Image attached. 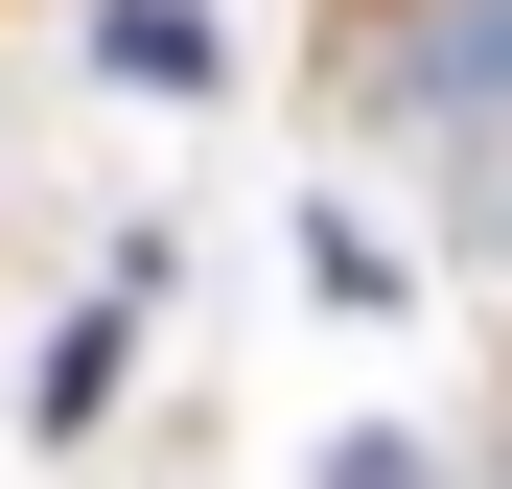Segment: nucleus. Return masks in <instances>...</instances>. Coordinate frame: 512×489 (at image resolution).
<instances>
[{
	"label": "nucleus",
	"mask_w": 512,
	"mask_h": 489,
	"mask_svg": "<svg viewBox=\"0 0 512 489\" xmlns=\"http://www.w3.org/2000/svg\"><path fill=\"white\" fill-rule=\"evenodd\" d=\"M396 117L443 140V163L512 140V0H419V24H396Z\"/></svg>",
	"instance_id": "1"
},
{
	"label": "nucleus",
	"mask_w": 512,
	"mask_h": 489,
	"mask_svg": "<svg viewBox=\"0 0 512 489\" xmlns=\"http://www.w3.org/2000/svg\"><path fill=\"white\" fill-rule=\"evenodd\" d=\"M443 233H466V280H512V140H466V187H443Z\"/></svg>",
	"instance_id": "2"
},
{
	"label": "nucleus",
	"mask_w": 512,
	"mask_h": 489,
	"mask_svg": "<svg viewBox=\"0 0 512 489\" xmlns=\"http://www.w3.org/2000/svg\"><path fill=\"white\" fill-rule=\"evenodd\" d=\"M326 489H443V466H419V443H326Z\"/></svg>",
	"instance_id": "3"
},
{
	"label": "nucleus",
	"mask_w": 512,
	"mask_h": 489,
	"mask_svg": "<svg viewBox=\"0 0 512 489\" xmlns=\"http://www.w3.org/2000/svg\"><path fill=\"white\" fill-rule=\"evenodd\" d=\"M466 489H512V420H489V466H466Z\"/></svg>",
	"instance_id": "4"
}]
</instances>
